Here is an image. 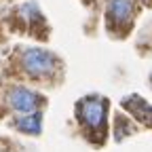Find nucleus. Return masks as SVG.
<instances>
[{
    "mask_svg": "<svg viewBox=\"0 0 152 152\" xmlns=\"http://www.w3.org/2000/svg\"><path fill=\"white\" fill-rule=\"evenodd\" d=\"M21 68L30 76H47L55 68V57L42 49H30L21 55Z\"/></svg>",
    "mask_w": 152,
    "mask_h": 152,
    "instance_id": "1",
    "label": "nucleus"
},
{
    "mask_svg": "<svg viewBox=\"0 0 152 152\" xmlns=\"http://www.w3.org/2000/svg\"><path fill=\"white\" fill-rule=\"evenodd\" d=\"M78 106H80L78 108V116L87 127H91L95 131L104 127V123H106V106H104V102L99 97H87Z\"/></svg>",
    "mask_w": 152,
    "mask_h": 152,
    "instance_id": "2",
    "label": "nucleus"
},
{
    "mask_svg": "<svg viewBox=\"0 0 152 152\" xmlns=\"http://www.w3.org/2000/svg\"><path fill=\"white\" fill-rule=\"evenodd\" d=\"M7 102L13 110L17 112H23V114H30V112H36L38 106H40V95L30 91V89H23V87H17V89H11L9 95H7Z\"/></svg>",
    "mask_w": 152,
    "mask_h": 152,
    "instance_id": "3",
    "label": "nucleus"
},
{
    "mask_svg": "<svg viewBox=\"0 0 152 152\" xmlns=\"http://www.w3.org/2000/svg\"><path fill=\"white\" fill-rule=\"evenodd\" d=\"M108 15L116 23H127L133 15V0H108Z\"/></svg>",
    "mask_w": 152,
    "mask_h": 152,
    "instance_id": "4",
    "label": "nucleus"
},
{
    "mask_svg": "<svg viewBox=\"0 0 152 152\" xmlns=\"http://www.w3.org/2000/svg\"><path fill=\"white\" fill-rule=\"evenodd\" d=\"M17 129L23 131V133H32V135H36V133H40V114L38 112H30L26 114L23 118L17 121Z\"/></svg>",
    "mask_w": 152,
    "mask_h": 152,
    "instance_id": "5",
    "label": "nucleus"
},
{
    "mask_svg": "<svg viewBox=\"0 0 152 152\" xmlns=\"http://www.w3.org/2000/svg\"><path fill=\"white\" fill-rule=\"evenodd\" d=\"M144 2H152V0H144Z\"/></svg>",
    "mask_w": 152,
    "mask_h": 152,
    "instance_id": "6",
    "label": "nucleus"
}]
</instances>
